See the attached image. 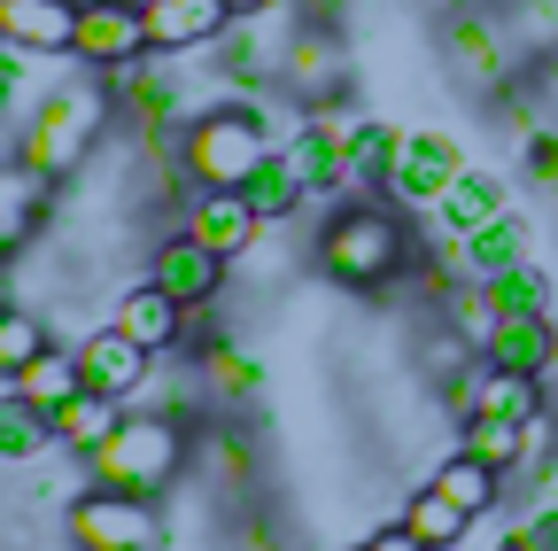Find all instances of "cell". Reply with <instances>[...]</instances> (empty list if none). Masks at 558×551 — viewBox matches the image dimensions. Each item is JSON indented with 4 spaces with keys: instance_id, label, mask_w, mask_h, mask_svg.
<instances>
[{
    "instance_id": "cell-1",
    "label": "cell",
    "mask_w": 558,
    "mask_h": 551,
    "mask_svg": "<svg viewBox=\"0 0 558 551\" xmlns=\"http://www.w3.org/2000/svg\"><path fill=\"white\" fill-rule=\"evenodd\" d=\"M117 124V94L101 71H78V79H62V86H39L24 124H16V156L39 171V179H78L101 148V132Z\"/></svg>"
},
{
    "instance_id": "cell-2",
    "label": "cell",
    "mask_w": 558,
    "mask_h": 551,
    "mask_svg": "<svg viewBox=\"0 0 558 551\" xmlns=\"http://www.w3.org/2000/svg\"><path fill=\"white\" fill-rule=\"evenodd\" d=\"M318 272L357 296H380L411 272V226L396 202H341L318 233Z\"/></svg>"
},
{
    "instance_id": "cell-3",
    "label": "cell",
    "mask_w": 558,
    "mask_h": 551,
    "mask_svg": "<svg viewBox=\"0 0 558 551\" xmlns=\"http://www.w3.org/2000/svg\"><path fill=\"white\" fill-rule=\"evenodd\" d=\"M288 132H279V117L248 94V101H209L186 132H179V164L194 187H241Z\"/></svg>"
},
{
    "instance_id": "cell-4",
    "label": "cell",
    "mask_w": 558,
    "mask_h": 551,
    "mask_svg": "<svg viewBox=\"0 0 558 551\" xmlns=\"http://www.w3.org/2000/svg\"><path fill=\"white\" fill-rule=\"evenodd\" d=\"M179 466H186V428L171 420V411H148V404H132V411H124V428L86 458L94 490L156 498V505H163V490L179 481Z\"/></svg>"
},
{
    "instance_id": "cell-5",
    "label": "cell",
    "mask_w": 558,
    "mask_h": 551,
    "mask_svg": "<svg viewBox=\"0 0 558 551\" xmlns=\"http://www.w3.org/2000/svg\"><path fill=\"white\" fill-rule=\"evenodd\" d=\"M70 543L78 551H156L163 543V513L156 498H124V490H78V505H70Z\"/></svg>"
},
{
    "instance_id": "cell-6",
    "label": "cell",
    "mask_w": 558,
    "mask_h": 551,
    "mask_svg": "<svg viewBox=\"0 0 558 551\" xmlns=\"http://www.w3.org/2000/svg\"><path fill=\"white\" fill-rule=\"evenodd\" d=\"M156 55L148 47V16H140V0H86L78 9V39H70V62H86V71H124V62Z\"/></svg>"
},
{
    "instance_id": "cell-7",
    "label": "cell",
    "mask_w": 558,
    "mask_h": 551,
    "mask_svg": "<svg viewBox=\"0 0 558 551\" xmlns=\"http://www.w3.org/2000/svg\"><path fill=\"white\" fill-rule=\"evenodd\" d=\"M458 171H465V156H458L450 132H403V156H396L380 194H396L403 211H435V202L458 187Z\"/></svg>"
},
{
    "instance_id": "cell-8",
    "label": "cell",
    "mask_w": 558,
    "mask_h": 551,
    "mask_svg": "<svg viewBox=\"0 0 558 551\" xmlns=\"http://www.w3.org/2000/svg\"><path fill=\"white\" fill-rule=\"evenodd\" d=\"M148 280H156L163 296H179L186 311H209V303H218V288H226V256L179 226V233H163V241H156V256H148Z\"/></svg>"
},
{
    "instance_id": "cell-9",
    "label": "cell",
    "mask_w": 558,
    "mask_h": 551,
    "mask_svg": "<svg viewBox=\"0 0 558 551\" xmlns=\"http://www.w3.org/2000/svg\"><path fill=\"white\" fill-rule=\"evenodd\" d=\"M179 226H186L194 241H209L226 264H233V256H256V241H264V218L248 211V194H241V187H194Z\"/></svg>"
},
{
    "instance_id": "cell-10",
    "label": "cell",
    "mask_w": 558,
    "mask_h": 551,
    "mask_svg": "<svg viewBox=\"0 0 558 551\" xmlns=\"http://www.w3.org/2000/svg\"><path fill=\"white\" fill-rule=\"evenodd\" d=\"M78 373H86V388L140 404V396H148V381H156V358L140 350L124 326H94V334L78 342Z\"/></svg>"
},
{
    "instance_id": "cell-11",
    "label": "cell",
    "mask_w": 558,
    "mask_h": 551,
    "mask_svg": "<svg viewBox=\"0 0 558 551\" xmlns=\"http://www.w3.org/2000/svg\"><path fill=\"white\" fill-rule=\"evenodd\" d=\"M47 218H54V179H39L24 156H0V256H24Z\"/></svg>"
},
{
    "instance_id": "cell-12",
    "label": "cell",
    "mask_w": 558,
    "mask_h": 551,
    "mask_svg": "<svg viewBox=\"0 0 558 551\" xmlns=\"http://www.w3.org/2000/svg\"><path fill=\"white\" fill-rule=\"evenodd\" d=\"M140 16H148V47L156 55H202L233 32V9L226 0H140Z\"/></svg>"
},
{
    "instance_id": "cell-13",
    "label": "cell",
    "mask_w": 558,
    "mask_h": 551,
    "mask_svg": "<svg viewBox=\"0 0 558 551\" xmlns=\"http://www.w3.org/2000/svg\"><path fill=\"white\" fill-rule=\"evenodd\" d=\"M527 256H535V249H527V226H520V218H497V226L450 241V264L435 272V288H450V280H505V272L527 264Z\"/></svg>"
},
{
    "instance_id": "cell-14",
    "label": "cell",
    "mask_w": 558,
    "mask_h": 551,
    "mask_svg": "<svg viewBox=\"0 0 558 551\" xmlns=\"http://www.w3.org/2000/svg\"><path fill=\"white\" fill-rule=\"evenodd\" d=\"M279 79L303 94V109H311V101H333V94H341V39H333L326 24H288Z\"/></svg>"
},
{
    "instance_id": "cell-15",
    "label": "cell",
    "mask_w": 558,
    "mask_h": 551,
    "mask_svg": "<svg viewBox=\"0 0 558 551\" xmlns=\"http://www.w3.org/2000/svg\"><path fill=\"white\" fill-rule=\"evenodd\" d=\"M109 326H124L148 358H163V350H179V342H186V303H179V296H163L156 280H140V288H124V296H117Z\"/></svg>"
},
{
    "instance_id": "cell-16",
    "label": "cell",
    "mask_w": 558,
    "mask_h": 551,
    "mask_svg": "<svg viewBox=\"0 0 558 551\" xmlns=\"http://www.w3.org/2000/svg\"><path fill=\"white\" fill-rule=\"evenodd\" d=\"M78 9L86 0H0V32H9V47H24V55H70Z\"/></svg>"
},
{
    "instance_id": "cell-17",
    "label": "cell",
    "mask_w": 558,
    "mask_h": 551,
    "mask_svg": "<svg viewBox=\"0 0 558 551\" xmlns=\"http://www.w3.org/2000/svg\"><path fill=\"white\" fill-rule=\"evenodd\" d=\"M450 241H465V233H481V226H497V218H512V194H505V179L497 171H458V187L427 211Z\"/></svg>"
},
{
    "instance_id": "cell-18",
    "label": "cell",
    "mask_w": 558,
    "mask_h": 551,
    "mask_svg": "<svg viewBox=\"0 0 558 551\" xmlns=\"http://www.w3.org/2000/svg\"><path fill=\"white\" fill-rule=\"evenodd\" d=\"M481 358L505 373H527V381H550L558 373V319H505Z\"/></svg>"
},
{
    "instance_id": "cell-19",
    "label": "cell",
    "mask_w": 558,
    "mask_h": 551,
    "mask_svg": "<svg viewBox=\"0 0 558 551\" xmlns=\"http://www.w3.org/2000/svg\"><path fill=\"white\" fill-rule=\"evenodd\" d=\"M427 481H435L450 505H465L473 520H488V513L505 505V481H512V474H497L488 458H473V451L458 443V451H442V458H435V474H427Z\"/></svg>"
},
{
    "instance_id": "cell-20",
    "label": "cell",
    "mask_w": 558,
    "mask_h": 551,
    "mask_svg": "<svg viewBox=\"0 0 558 551\" xmlns=\"http://www.w3.org/2000/svg\"><path fill=\"white\" fill-rule=\"evenodd\" d=\"M124 396H101V388H78L62 411H54V451H78V458H94L117 428H124Z\"/></svg>"
},
{
    "instance_id": "cell-21",
    "label": "cell",
    "mask_w": 558,
    "mask_h": 551,
    "mask_svg": "<svg viewBox=\"0 0 558 551\" xmlns=\"http://www.w3.org/2000/svg\"><path fill=\"white\" fill-rule=\"evenodd\" d=\"M481 288H488V311H497V326H505V319H558V280L543 272V256L512 264L505 280H481Z\"/></svg>"
},
{
    "instance_id": "cell-22",
    "label": "cell",
    "mask_w": 558,
    "mask_h": 551,
    "mask_svg": "<svg viewBox=\"0 0 558 551\" xmlns=\"http://www.w3.org/2000/svg\"><path fill=\"white\" fill-rule=\"evenodd\" d=\"M241 194H248V211L264 218V226H279V218H295L303 211V194H311V179L295 171V156L288 148H271L248 179H241Z\"/></svg>"
},
{
    "instance_id": "cell-23",
    "label": "cell",
    "mask_w": 558,
    "mask_h": 551,
    "mask_svg": "<svg viewBox=\"0 0 558 551\" xmlns=\"http://www.w3.org/2000/svg\"><path fill=\"white\" fill-rule=\"evenodd\" d=\"M9 388H16V396H32V404L47 411V420H54V411H62L70 396L86 388V373H78V350H54V342H47V350H39V358H32V366H24Z\"/></svg>"
},
{
    "instance_id": "cell-24",
    "label": "cell",
    "mask_w": 558,
    "mask_h": 551,
    "mask_svg": "<svg viewBox=\"0 0 558 551\" xmlns=\"http://www.w3.org/2000/svg\"><path fill=\"white\" fill-rule=\"evenodd\" d=\"M396 520H403L418 543H427V551H458V543L473 536V513H465V505H450L435 481H427V490H411V505H403Z\"/></svg>"
},
{
    "instance_id": "cell-25",
    "label": "cell",
    "mask_w": 558,
    "mask_h": 551,
    "mask_svg": "<svg viewBox=\"0 0 558 551\" xmlns=\"http://www.w3.org/2000/svg\"><path fill=\"white\" fill-rule=\"evenodd\" d=\"M47 451H54V420L0 381V458H47Z\"/></svg>"
},
{
    "instance_id": "cell-26",
    "label": "cell",
    "mask_w": 558,
    "mask_h": 551,
    "mask_svg": "<svg viewBox=\"0 0 558 551\" xmlns=\"http://www.w3.org/2000/svg\"><path fill=\"white\" fill-rule=\"evenodd\" d=\"M194 373H202V388L218 396V404H248V396H256V381H264V366L241 350V342H209Z\"/></svg>"
},
{
    "instance_id": "cell-27",
    "label": "cell",
    "mask_w": 558,
    "mask_h": 551,
    "mask_svg": "<svg viewBox=\"0 0 558 551\" xmlns=\"http://www.w3.org/2000/svg\"><path fill=\"white\" fill-rule=\"evenodd\" d=\"M450 55H458V71L497 79V71H505V32L488 24V16H473V9H458V16H450Z\"/></svg>"
},
{
    "instance_id": "cell-28",
    "label": "cell",
    "mask_w": 558,
    "mask_h": 551,
    "mask_svg": "<svg viewBox=\"0 0 558 551\" xmlns=\"http://www.w3.org/2000/svg\"><path fill=\"white\" fill-rule=\"evenodd\" d=\"M39 350H47V319L24 303H0V381H16Z\"/></svg>"
},
{
    "instance_id": "cell-29",
    "label": "cell",
    "mask_w": 558,
    "mask_h": 551,
    "mask_svg": "<svg viewBox=\"0 0 558 551\" xmlns=\"http://www.w3.org/2000/svg\"><path fill=\"white\" fill-rule=\"evenodd\" d=\"M458 443H465L473 458H488L497 474H520V458H527L520 420H458Z\"/></svg>"
},
{
    "instance_id": "cell-30",
    "label": "cell",
    "mask_w": 558,
    "mask_h": 551,
    "mask_svg": "<svg viewBox=\"0 0 558 551\" xmlns=\"http://www.w3.org/2000/svg\"><path fill=\"white\" fill-rule=\"evenodd\" d=\"M497 551H558V505H527V513L497 536Z\"/></svg>"
},
{
    "instance_id": "cell-31",
    "label": "cell",
    "mask_w": 558,
    "mask_h": 551,
    "mask_svg": "<svg viewBox=\"0 0 558 551\" xmlns=\"http://www.w3.org/2000/svg\"><path fill=\"white\" fill-rule=\"evenodd\" d=\"M209 466H218L226 481H248V451H241V435H209Z\"/></svg>"
},
{
    "instance_id": "cell-32",
    "label": "cell",
    "mask_w": 558,
    "mask_h": 551,
    "mask_svg": "<svg viewBox=\"0 0 558 551\" xmlns=\"http://www.w3.org/2000/svg\"><path fill=\"white\" fill-rule=\"evenodd\" d=\"M527 171L543 187H558V132H535V141H527Z\"/></svg>"
},
{
    "instance_id": "cell-33",
    "label": "cell",
    "mask_w": 558,
    "mask_h": 551,
    "mask_svg": "<svg viewBox=\"0 0 558 551\" xmlns=\"http://www.w3.org/2000/svg\"><path fill=\"white\" fill-rule=\"evenodd\" d=\"M365 543H373V551H427V543H418V536H411L403 520H396V528H373Z\"/></svg>"
},
{
    "instance_id": "cell-34",
    "label": "cell",
    "mask_w": 558,
    "mask_h": 551,
    "mask_svg": "<svg viewBox=\"0 0 558 551\" xmlns=\"http://www.w3.org/2000/svg\"><path fill=\"white\" fill-rule=\"evenodd\" d=\"M233 16H271V9H288V0H226Z\"/></svg>"
},
{
    "instance_id": "cell-35",
    "label": "cell",
    "mask_w": 558,
    "mask_h": 551,
    "mask_svg": "<svg viewBox=\"0 0 558 551\" xmlns=\"http://www.w3.org/2000/svg\"><path fill=\"white\" fill-rule=\"evenodd\" d=\"M0 303H9V256H0Z\"/></svg>"
},
{
    "instance_id": "cell-36",
    "label": "cell",
    "mask_w": 558,
    "mask_h": 551,
    "mask_svg": "<svg viewBox=\"0 0 558 551\" xmlns=\"http://www.w3.org/2000/svg\"><path fill=\"white\" fill-rule=\"evenodd\" d=\"M0 109H9V79H0Z\"/></svg>"
},
{
    "instance_id": "cell-37",
    "label": "cell",
    "mask_w": 558,
    "mask_h": 551,
    "mask_svg": "<svg viewBox=\"0 0 558 551\" xmlns=\"http://www.w3.org/2000/svg\"><path fill=\"white\" fill-rule=\"evenodd\" d=\"M442 9H465V0H442Z\"/></svg>"
},
{
    "instance_id": "cell-38",
    "label": "cell",
    "mask_w": 558,
    "mask_h": 551,
    "mask_svg": "<svg viewBox=\"0 0 558 551\" xmlns=\"http://www.w3.org/2000/svg\"><path fill=\"white\" fill-rule=\"evenodd\" d=\"M458 551H473V536H465V543H458Z\"/></svg>"
},
{
    "instance_id": "cell-39",
    "label": "cell",
    "mask_w": 558,
    "mask_h": 551,
    "mask_svg": "<svg viewBox=\"0 0 558 551\" xmlns=\"http://www.w3.org/2000/svg\"><path fill=\"white\" fill-rule=\"evenodd\" d=\"M357 551H373V543H357Z\"/></svg>"
}]
</instances>
